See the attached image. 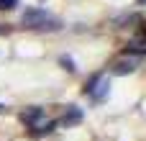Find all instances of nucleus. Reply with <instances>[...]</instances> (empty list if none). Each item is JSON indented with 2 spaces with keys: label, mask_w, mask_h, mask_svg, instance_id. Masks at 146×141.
<instances>
[{
  "label": "nucleus",
  "mask_w": 146,
  "mask_h": 141,
  "mask_svg": "<svg viewBox=\"0 0 146 141\" xmlns=\"http://www.w3.org/2000/svg\"><path fill=\"white\" fill-rule=\"evenodd\" d=\"M56 128V121H49V123H41V126H33L31 128V136H46Z\"/></svg>",
  "instance_id": "nucleus-6"
},
{
  "label": "nucleus",
  "mask_w": 146,
  "mask_h": 141,
  "mask_svg": "<svg viewBox=\"0 0 146 141\" xmlns=\"http://www.w3.org/2000/svg\"><path fill=\"white\" fill-rule=\"evenodd\" d=\"M59 64H62L67 72H77V64H74V59H72V57H67V54H64V57H59Z\"/></svg>",
  "instance_id": "nucleus-7"
},
{
  "label": "nucleus",
  "mask_w": 146,
  "mask_h": 141,
  "mask_svg": "<svg viewBox=\"0 0 146 141\" xmlns=\"http://www.w3.org/2000/svg\"><path fill=\"white\" fill-rule=\"evenodd\" d=\"M18 5V0H0V10H13Z\"/></svg>",
  "instance_id": "nucleus-8"
},
{
  "label": "nucleus",
  "mask_w": 146,
  "mask_h": 141,
  "mask_svg": "<svg viewBox=\"0 0 146 141\" xmlns=\"http://www.w3.org/2000/svg\"><path fill=\"white\" fill-rule=\"evenodd\" d=\"M82 92H85L87 98H92L95 103H103V100L110 95V80L103 77V74H92V77L87 80V85L82 87Z\"/></svg>",
  "instance_id": "nucleus-2"
},
{
  "label": "nucleus",
  "mask_w": 146,
  "mask_h": 141,
  "mask_svg": "<svg viewBox=\"0 0 146 141\" xmlns=\"http://www.w3.org/2000/svg\"><path fill=\"white\" fill-rule=\"evenodd\" d=\"M136 72V62L133 59H121L113 64V74H133Z\"/></svg>",
  "instance_id": "nucleus-5"
},
{
  "label": "nucleus",
  "mask_w": 146,
  "mask_h": 141,
  "mask_svg": "<svg viewBox=\"0 0 146 141\" xmlns=\"http://www.w3.org/2000/svg\"><path fill=\"white\" fill-rule=\"evenodd\" d=\"M136 5H146V0H136Z\"/></svg>",
  "instance_id": "nucleus-9"
},
{
  "label": "nucleus",
  "mask_w": 146,
  "mask_h": 141,
  "mask_svg": "<svg viewBox=\"0 0 146 141\" xmlns=\"http://www.w3.org/2000/svg\"><path fill=\"white\" fill-rule=\"evenodd\" d=\"M21 23L26 26V28H41V31H59V21L56 18H51L44 8H26L23 10V15H21Z\"/></svg>",
  "instance_id": "nucleus-1"
},
{
  "label": "nucleus",
  "mask_w": 146,
  "mask_h": 141,
  "mask_svg": "<svg viewBox=\"0 0 146 141\" xmlns=\"http://www.w3.org/2000/svg\"><path fill=\"white\" fill-rule=\"evenodd\" d=\"M21 121H23L26 126H38V123L44 121V108H38V105L26 108V110L21 113Z\"/></svg>",
  "instance_id": "nucleus-3"
},
{
  "label": "nucleus",
  "mask_w": 146,
  "mask_h": 141,
  "mask_svg": "<svg viewBox=\"0 0 146 141\" xmlns=\"http://www.w3.org/2000/svg\"><path fill=\"white\" fill-rule=\"evenodd\" d=\"M82 118H85L82 108H77V105H69V108H67V113L62 116V123H64L67 128H72V126H77V123H82Z\"/></svg>",
  "instance_id": "nucleus-4"
}]
</instances>
